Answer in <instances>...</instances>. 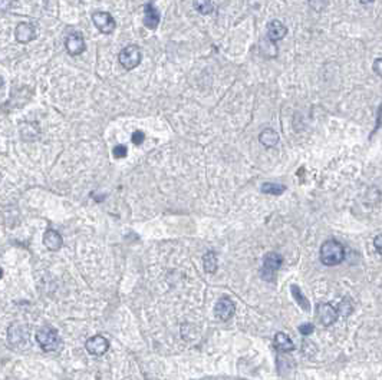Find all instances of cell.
Segmentation results:
<instances>
[{
    "instance_id": "cell-17",
    "label": "cell",
    "mask_w": 382,
    "mask_h": 380,
    "mask_svg": "<svg viewBox=\"0 0 382 380\" xmlns=\"http://www.w3.org/2000/svg\"><path fill=\"white\" fill-rule=\"evenodd\" d=\"M194 9L201 15H211L214 12V5L211 0H193Z\"/></svg>"
},
{
    "instance_id": "cell-5",
    "label": "cell",
    "mask_w": 382,
    "mask_h": 380,
    "mask_svg": "<svg viewBox=\"0 0 382 380\" xmlns=\"http://www.w3.org/2000/svg\"><path fill=\"white\" fill-rule=\"evenodd\" d=\"M92 20H94V25L97 26V29L101 33L111 35V33L115 32L116 22L111 13H108V12H95L92 15Z\"/></svg>"
},
{
    "instance_id": "cell-11",
    "label": "cell",
    "mask_w": 382,
    "mask_h": 380,
    "mask_svg": "<svg viewBox=\"0 0 382 380\" xmlns=\"http://www.w3.org/2000/svg\"><path fill=\"white\" fill-rule=\"evenodd\" d=\"M16 40L20 43H27L36 37V27L32 23H20L15 30Z\"/></svg>"
},
{
    "instance_id": "cell-25",
    "label": "cell",
    "mask_w": 382,
    "mask_h": 380,
    "mask_svg": "<svg viewBox=\"0 0 382 380\" xmlns=\"http://www.w3.org/2000/svg\"><path fill=\"white\" fill-rule=\"evenodd\" d=\"M373 69H375L378 76H381V58L375 59V62H373Z\"/></svg>"
},
{
    "instance_id": "cell-10",
    "label": "cell",
    "mask_w": 382,
    "mask_h": 380,
    "mask_svg": "<svg viewBox=\"0 0 382 380\" xmlns=\"http://www.w3.org/2000/svg\"><path fill=\"white\" fill-rule=\"evenodd\" d=\"M287 35V27L284 23H282L280 20H272L269 25H267V37L272 40V42H279L282 40L284 36Z\"/></svg>"
},
{
    "instance_id": "cell-8",
    "label": "cell",
    "mask_w": 382,
    "mask_h": 380,
    "mask_svg": "<svg viewBox=\"0 0 382 380\" xmlns=\"http://www.w3.org/2000/svg\"><path fill=\"white\" fill-rule=\"evenodd\" d=\"M234 311H236V306H234V303L229 297L220 299V300L217 301L216 307H214L216 316L220 318V320H223V321L230 320L234 316Z\"/></svg>"
},
{
    "instance_id": "cell-18",
    "label": "cell",
    "mask_w": 382,
    "mask_h": 380,
    "mask_svg": "<svg viewBox=\"0 0 382 380\" xmlns=\"http://www.w3.org/2000/svg\"><path fill=\"white\" fill-rule=\"evenodd\" d=\"M203 265H204V270L208 274L216 273V270H217V257H216L213 251H208L203 257Z\"/></svg>"
},
{
    "instance_id": "cell-24",
    "label": "cell",
    "mask_w": 382,
    "mask_h": 380,
    "mask_svg": "<svg viewBox=\"0 0 382 380\" xmlns=\"http://www.w3.org/2000/svg\"><path fill=\"white\" fill-rule=\"evenodd\" d=\"M13 6V0H0V10L6 12Z\"/></svg>"
},
{
    "instance_id": "cell-4",
    "label": "cell",
    "mask_w": 382,
    "mask_h": 380,
    "mask_svg": "<svg viewBox=\"0 0 382 380\" xmlns=\"http://www.w3.org/2000/svg\"><path fill=\"white\" fill-rule=\"evenodd\" d=\"M283 263V258L280 254H277L275 251H272V253H267L265 258H263V267H262V270H260V274L262 277L267 280V281H270V280H273V277H275V273L280 268V265Z\"/></svg>"
},
{
    "instance_id": "cell-26",
    "label": "cell",
    "mask_w": 382,
    "mask_h": 380,
    "mask_svg": "<svg viewBox=\"0 0 382 380\" xmlns=\"http://www.w3.org/2000/svg\"><path fill=\"white\" fill-rule=\"evenodd\" d=\"M373 243H375V248H376L378 254H381V253H382V251H381V235H376Z\"/></svg>"
},
{
    "instance_id": "cell-12",
    "label": "cell",
    "mask_w": 382,
    "mask_h": 380,
    "mask_svg": "<svg viewBox=\"0 0 382 380\" xmlns=\"http://www.w3.org/2000/svg\"><path fill=\"white\" fill-rule=\"evenodd\" d=\"M160 13L155 6H152L151 3H148L145 8H144V26L148 27V29H157L158 23H160Z\"/></svg>"
},
{
    "instance_id": "cell-20",
    "label": "cell",
    "mask_w": 382,
    "mask_h": 380,
    "mask_svg": "<svg viewBox=\"0 0 382 380\" xmlns=\"http://www.w3.org/2000/svg\"><path fill=\"white\" fill-rule=\"evenodd\" d=\"M338 314L339 313H342L344 316H349L351 314V311H352V306H351V303L348 300H344L342 303H341V306L338 307Z\"/></svg>"
},
{
    "instance_id": "cell-15",
    "label": "cell",
    "mask_w": 382,
    "mask_h": 380,
    "mask_svg": "<svg viewBox=\"0 0 382 380\" xmlns=\"http://www.w3.org/2000/svg\"><path fill=\"white\" fill-rule=\"evenodd\" d=\"M275 346L282 352H292L294 349L293 342L290 340V337L287 336L286 333H282V331L276 333Z\"/></svg>"
},
{
    "instance_id": "cell-6",
    "label": "cell",
    "mask_w": 382,
    "mask_h": 380,
    "mask_svg": "<svg viewBox=\"0 0 382 380\" xmlns=\"http://www.w3.org/2000/svg\"><path fill=\"white\" fill-rule=\"evenodd\" d=\"M65 46H66V51L71 56H78L80 53L85 52V49H87V44H85L83 36H82L80 32H73V33L68 36Z\"/></svg>"
},
{
    "instance_id": "cell-14",
    "label": "cell",
    "mask_w": 382,
    "mask_h": 380,
    "mask_svg": "<svg viewBox=\"0 0 382 380\" xmlns=\"http://www.w3.org/2000/svg\"><path fill=\"white\" fill-rule=\"evenodd\" d=\"M259 141L266 148H273L279 142V133L276 132L275 129H272V128H266L259 135Z\"/></svg>"
},
{
    "instance_id": "cell-27",
    "label": "cell",
    "mask_w": 382,
    "mask_h": 380,
    "mask_svg": "<svg viewBox=\"0 0 382 380\" xmlns=\"http://www.w3.org/2000/svg\"><path fill=\"white\" fill-rule=\"evenodd\" d=\"M373 2H375V0H361V3H364V5H371Z\"/></svg>"
},
{
    "instance_id": "cell-7",
    "label": "cell",
    "mask_w": 382,
    "mask_h": 380,
    "mask_svg": "<svg viewBox=\"0 0 382 380\" xmlns=\"http://www.w3.org/2000/svg\"><path fill=\"white\" fill-rule=\"evenodd\" d=\"M316 310H318V317L323 326H330L338 320V311L329 303H319Z\"/></svg>"
},
{
    "instance_id": "cell-21",
    "label": "cell",
    "mask_w": 382,
    "mask_h": 380,
    "mask_svg": "<svg viewBox=\"0 0 382 380\" xmlns=\"http://www.w3.org/2000/svg\"><path fill=\"white\" fill-rule=\"evenodd\" d=\"M112 154H114V157H115L116 159L125 158L126 154H128V150H126L125 145H116L115 148H114V151H112Z\"/></svg>"
},
{
    "instance_id": "cell-2",
    "label": "cell",
    "mask_w": 382,
    "mask_h": 380,
    "mask_svg": "<svg viewBox=\"0 0 382 380\" xmlns=\"http://www.w3.org/2000/svg\"><path fill=\"white\" fill-rule=\"evenodd\" d=\"M118 61L125 71H133L142 61V52L140 46L128 44L118 55Z\"/></svg>"
},
{
    "instance_id": "cell-19",
    "label": "cell",
    "mask_w": 382,
    "mask_h": 380,
    "mask_svg": "<svg viewBox=\"0 0 382 380\" xmlns=\"http://www.w3.org/2000/svg\"><path fill=\"white\" fill-rule=\"evenodd\" d=\"M260 189H262L263 194L282 195L286 191V186L282 185V184H276V182H265Z\"/></svg>"
},
{
    "instance_id": "cell-1",
    "label": "cell",
    "mask_w": 382,
    "mask_h": 380,
    "mask_svg": "<svg viewBox=\"0 0 382 380\" xmlns=\"http://www.w3.org/2000/svg\"><path fill=\"white\" fill-rule=\"evenodd\" d=\"M345 258V248L336 240H328L320 247V261L322 264L332 267L338 265Z\"/></svg>"
},
{
    "instance_id": "cell-13",
    "label": "cell",
    "mask_w": 382,
    "mask_h": 380,
    "mask_svg": "<svg viewBox=\"0 0 382 380\" xmlns=\"http://www.w3.org/2000/svg\"><path fill=\"white\" fill-rule=\"evenodd\" d=\"M44 244L46 246V248H49L52 251H58L62 247L63 240L59 232H56L55 230H48L44 235Z\"/></svg>"
},
{
    "instance_id": "cell-22",
    "label": "cell",
    "mask_w": 382,
    "mask_h": 380,
    "mask_svg": "<svg viewBox=\"0 0 382 380\" xmlns=\"http://www.w3.org/2000/svg\"><path fill=\"white\" fill-rule=\"evenodd\" d=\"M144 139H145V135H144V132H141V131H135V132L133 133V138H131V141H133V144H135V145H141L142 142H144Z\"/></svg>"
},
{
    "instance_id": "cell-3",
    "label": "cell",
    "mask_w": 382,
    "mask_h": 380,
    "mask_svg": "<svg viewBox=\"0 0 382 380\" xmlns=\"http://www.w3.org/2000/svg\"><path fill=\"white\" fill-rule=\"evenodd\" d=\"M36 340H37L39 346L44 349L45 352H54L61 345V339H59L58 331L54 327H49V326H45V327L37 330Z\"/></svg>"
},
{
    "instance_id": "cell-16",
    "label": "cell",
    "mask_w": 382,
    "mask_h": 380,
    "mask_svg": "<svg viewBox=\"0 0 382 380\" xmlns=\"http://www.w3.org/2000/svg\"><path fill=\"white\" fill-rule=\"evenodd\" d=\"M290 290H292V296H293V299L296 300V303L302 307L303 310H306V311H309L311 310V304H309V300L305 297V294L302 293V290L294 284L290 287Z\"/></svg>"
},
{
    "instance_id": "cell-23",
    "label": "cell",
    "mask_w": 382,
    "mask_h": 380,
    "mask_svg": "<svg viewBox=\"0 0 382 380\" xmlns=\"http://www.w3.org/2000/svg\"><path fill=\"white\" fill-rule=\"evenodd\" d=\"M313 330H315V327H313V324H311V323H306V324H303V326L299 327V331L302 333L303 336H309V335L313 333Z\"/></svg>"
},
{
    "instance_id": "cell-9",
    "label": "cell",
    "mask_w": 382,
    "mask_h": 380,
    "mask_svg": "<svg viewBox=\"0 0 382 380\" xmlns=\"http://www.w3.org/2000/svg\"><path fill=\"white\" fill-rule=\"evenodd\" d=\"M85 347H87V350L92 356H102V354H105L108 352L109 343H108V340L105 337L94 336L87 340Z\"/></svg>"
},
{
    "instance_id": "cell-28",
    "label": "cell",
    "mask_w": 382,
    "mask_h": 380,
    "mask_svg": "<svg viewBox=\"0 0 382 380\" xmlns=\"http://www.w3.org/2000/svg\"><path fill=\"white\" fill-rule=\"evenodd\" d=\"M3 277V271H2V268H0V278Z\"/></svg>"
}]
</instances>
